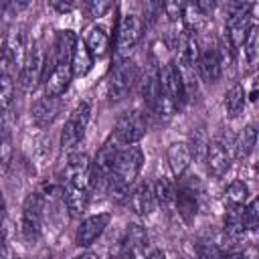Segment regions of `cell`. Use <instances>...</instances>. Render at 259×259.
Wrapping results in <instances>:
<instances>
[{
	"instance_id": "6da1fadb",
	"label": "cell",
	"mask_w": 259,
	"mask_h": 259,
	"mask_svg": "<svg viewBox=\"0 0 259 259\" xmlns=\"http://www.w3.org/2000/svg\"><path fill=\"white\" fill-rule=\"evenodd\" d=\"M144 166V152L140 146H125L119 150L115 164L111 168L109 180H107V194L115 200H123L130 194V186L140 176V170Z\"/></svg>"
},
{
	"instance_id": "7a4b0ae2",
	"label": "cell",
	"mask_w": 259,
	"mask_h": 259,
	"mask_svg": "<svg viewBox=\"0 0 259 259\" xmlns=\"http://www.w3.org/2000/svg\"><path fill=\"white\" fill-rule=\"evenodd\" d=\"M144 32V20L138 14H123L115 24V55L123 61L136 49Z\"/></svg>"
},
{
	"instance_id": "3957f363",
	"label": "cell",
	"mask_w": 259,
	"mask_h": 259,
	"mask_svg": "<svg viewBox=\"0 0 259 259\" xmlns=\"http://www.w3.org/2000/svg\"><path fill=\"white\" fill-rule=\"evenodd\" d=\"M140 79V69L134 61L123 59L115 65V69L111 71L109 79H107V97L111 101H119L123 99L136 85V81Z\"/></svg>"
},
{
	"instance_id": "277c9868",
	"label": "cell",
	"mask_w": 259,
	"mask_h": 259,
	"mask_svg": "<svg viewBox=\"0 0 259 259\" xmlns=\"http://www.w3.org/2000/svg\"><path fill=\"white\" fill-rule=\"evenodd\" d=\"M89 117H91V105H89V101H81L71 111L69 119L65 121L63 132H61V146L65 150L75 148L83 140L85 130H87V123H89Z\"/></svg>"
},
{
	"instance_id": "5b68a950",
	"label": "cell",
	"mask_w": 259,
	"mask_h": 259,
	"mask_svg": "<svg viewBox=\"0 0 259 259\" xmlns=\"http://www.w3.org/2000/svg\"><path fill=\"white\" fill-rule=\"evenodd\" d=\"M146 127H148V121H146L144 113H140V111H125L115 121L113 138L123 148L125 146H134V144H138L146 136Z\"/></svg>"
},
{
	"instance_id": "8992f818",
	"label": "cell",
	"mask_w": 259,
	"mask_h": 259,
	"mask_svg": "<svg viewBox=\"0 0 259 259\" xmlns=\"http://www.w3.org/2000/svg\"><path fill=\"white\" fill-rule=\"evenodd\" d=\"M42 73H45V55L40 51L38 45H34L32 49L26 51L24 63L20 65V73H18V85L22 91H34L36 85L42 81Z\"/></svg>"
},
{
	"instance_id": "52a82bcc",
	"label": "cell",
	"mask_w": 259,
	"mask_h": 259,
	"mask_svg": "<svg viewBox=\"0 0 259 259\" xmlns=\"http://www.w3.org/2000/svg\"><path fill=\"white\" fill-rule=\"evenodd\" d=\"M249 10H251V4H235L231 14H229V18H227V24H225L227 40H229V45L233 49L243 47V40H245L249 28L255 24V22H251Z\"/></svg>"
},
{
	"instance_id": "ba28073f",
	"label": "cell",
	"mask_w": 259,
	"mask_h": 259,
	"mask_svg": "<svg viewBox=\"0 0 259 259\" xmlns=\"http://www.w3.org/2000/svg\"><path fill=\"white\" fill-rule=\"evenodd\" d=\"M160 91L164 95H168L178 109L182 107V103L186 101V85H184V75L180 73V69L176 67L174 61H168L162 65L160 69Z\"/></svg>"
},
{
	"instance_id": "9c48e42d",
	"label": "cell",
	"mask_w": 259,
	"mask_h": 259,
	"mask_svg": "<svg viewBox=\"0 0 259 259\" xmlns=\"http://www.w3.org/2000/svg\"><path fill=\"white\" fill-rule=\"evenodd\" d=\"M45 198L38 192H30L22 204V235L26 241H34L40 235Z\"/></svg>"
},
{
	"instance_id": "30bf717a",
	"label": "cell",
	"mask_w": 259,
	"mask_h": 259,
	"mask_svg": "<svg viewBox=\"0 0 259 259\" xmlns=\"http://www.w3.org/2000/svg\"><path fill=\"white\" fill-rule=\"evenodd\" d=\"M109 221H111V214L109 212H99V214H91V217L83 219L81 225H79V229H77V237H75L77 245L79 247L93 245L101 237V233L105 231V227L109 225Z\"/></svg>"
},
{
	"instance_id": "8fae6325",
	"label": "cell",
	"mask_w": 259,
	"mask_h": 259,
	"mask_svg": "<svg viewBox=\"0 0 259 259\" xmlns=\"http://www.w3.org/2000/svg\"><path fill=\"white\" fill-rule=\"evenodd\" d=\"M127 206L132 212L140 217H148L156 210V194H154V184L152 182H140L130 194H127Z\"/></svg>"
},
{
	"instance_id": "7c38bea8",
	"label": "cell",
	"mask_w": 259,
	"mask_h": 259,
	"mask_svg": "<svg viewBox=\"0 0 259 259\" xmlns=\"http://www.w3.org/2000/svg\"><path fill=\"white\" fill-rule=\"evenodd\" d=\"M89 176H91V160L87 154L77 152L71 154L65 162V182L85 186L89 188Z\"/></svg>"
},
{
	"instance_id": "4fadbf2b",
	"label": "cell",
	"mask_w": 259,
	"mask_h": 259,
	"mask_svg": "<svg viewBox=\"0 0 259 259\" xmlns=\"http://www.w3.org/2000/svg\"><path fill=\"white\" fill-rule=\"evenodd\" d=\"M198 55H200V51H198V42H196V38L192 36V34H188L186 30L184 32H180V36H178V45H176V67L180 69V73L184 75L186 71H192V67L196 65V61H198Z\"/></svg>"
},
{
	"instance_id": "5bb4252c",
	"label": "cell",
	"mask_w": 259,
	"mask_h": 259,
	"mask_svg": "<svg viewBox=\"0 0 259 259\" xmlns=\"http://www.w3.org/2000/svg\"><path fill=\"white\" fill-rule=\"evenodd\" d=\"M204 162H206L208 172L214 178L225 176L227 170L231 168V156L227 152V146L223 142H219V140L208 142V148H206V154H204Z\"/></svg>"
},
{
	"instance_id": "9a60e30c",
	"label": "cell",
	"mask_w": 259,
	"mask_h": 259,
	"mask_svg": "<svg viewBox=\"0 0 259 259\" xmlns=\"http://www.w3.org/2000/svg\"><path fill=\"white\" fill-rule=\"evenodd\" d=\"M174 206H176L178 214H180L186 223H192V221L196 219V212H198V194H196V190H194L192 184L182 182V184L176 188Z\"/></svg>"
},
{
	"instance_id": "2e32d148",
	"label": "cell",
	"mask_w": 259,
	"mask_h": 259,
	"mask_svg": "<svg viewBox=\"0 0 259 259\" xmlns=\"http://www.w3.org/2000/svg\"><path fill=\"white\" fill-rule=\"evenodd\" d=\"M73 73H71V65L69 63H59L53 67V71L49 73V77L45 79V95L49 97H61L69 85H71Z\"/></svg>"
},
{
	"instance_id": "e0dca14e",
	"label": "cell",
	"mask_w": 259,
	"mask_h": 259,
	"mask_svg": "<svg viewBox=\"0 0 259 259\" xmlns=\"http://www.w3.org/2000/svg\"><path fill=\"white\" fill-rule=\"evenodd\" d=\"M59 109H61V101L59 97H40L32 103V109H30V117L32 121L38 125V127H47L55 121V117L59 115Z\"/></svg>"
},
{
	"instance_id": "ac0fdd59",
	"label": "cell",
	"mask_w": 259,
	"mask_h": 259,
	"mask_svg": "<svg viewBox=\"0 0 259 259\" xmlns=\"http://www.w3.org/2000/svg\"><path fill=\"white\" fill-rule=\"evenodd\" d=\"M63 198H65V204H67V210L71 212V217L77 219V217H81L87 210V204H89V188L65 182V186H63Z\"/></svg>"
},
{
	"instance_id": "d6986e66",
	"label": "cell",
	"mask_w": 259,
	"mask_h": 259,
	"mask_svg": "<svg viewBox=\"0 0 259 259\" xmlns=\"http://www.w3.org/2000/svg\"><path fill=\"white\" fill-rule=\"evenodd\" d=\"M166 158H168V166H170V170L176 178H180L192 162V154L188 150V144H184V142L170 144L168 150H166Z\"/></svg>"
},
{
	"instance_id": "ffe728a7",
	"label": "cell",
	"mask_w": 259,
	"mask_h": 259,
	"mask_svg": "<svg viewBox=\"0 0 259 259\" xmlns=\"http://www.w3.org/2000/svg\"><path fill=\"white\" fill-rule=\"evenodd\" d=\"M196 65H198L200 77H202L204 81H208V83H214V81H219V77H221L223 69H221V61H219V55H217V51H214L212 47H206L204 51H200Z\"/></svg>"
},
{
	"instance_id": "44dd1931",
	"label": "cell",
	"mask_w": 259,
	"mask_h": 259,
	"mask_svg": "<svg viewBox=\"0 0 259 259\" xmlns=\"http://www.w3.org/2000/svg\"><path fill=\"white\" fill-rule=\"evenodd\" d=\"M83 42H85L87 51L91 53V57L93 59H99L109 49V34H107V30L103 26H93V28L87 30V36H85Z\"/></svg>"
},
{
	"instance_id": "7402d4cb",
	"label": "cell",
	"mask_w": 259,
	"mask_h": 259,
	"mask_svg": "<svg viewBox=\"0 0 259 259\" xmlns=\"http://www.w3.org/2000/svg\"><path fill=\"white\" fill-rule=\"evenodd\" d=\"M6 61L10 63H24L26 51H24V32L22 28H12L10 32H6Z\"/></svg>"
},
{
	"instance_id": "603a6c76",
	"label": "cell",
	"mask_w": 259,
	"mask_h": 259,
	"mask_svg": "<svg viewBox=\"0 0 259 259\" xmlns=\"http://www.w3.org/2000/svg\"><path fill=\"white\" fill-rule=\"evenodd\" d=\"M69 65H71L73 77H85V75L91 71V67H93V57H91V53L87 51V47H85L83 40H77Z\"/></svg>"
},
{
	"instance_id": "cb8c5ba5",
	"label": "cell",
	"mask_w": 259,
	"mask_h": 259,
	"mask_svg": "<svg viewBox=\"0 0 259 259\" xmlns=\"http://www.w3.org/2000/svg\"><path fill=\"white\" fill-rule=\"evenodd\" d=\"M160 93V67L156 65V61L152 59L150 61V69L146 71V77L142 81V95H144V101L152 107L156 97Z\"/></svg>"
},
{
	"instance_id": "d4e9b609",
	"label": "cell",
	"mask_w": 259,
	"mask_h": 259,
	"mask_svg": "<svg viewBox=\"0 0 259 259\" xmlns=\"http://www.w3.org/2000/svg\"><path fill=\"white\" fill-rule=\"evenodd\" d=\"M75 45H77V36H75L73 30H59L57 32V36H55V59H57V65L71 61Z\"/></svg>"
},
{
	"instance_id": "484cf974",
	"label": "cell",
	"mask_w": 259,
	"mask_h": 259,
	"mask_svg": "<svg viewBox=\"0 0 259 259\" xmlns=\"http://www.w3.org/2000/svg\"><path fill=\"white\" fill-rule=\"evenodd\" d=\"M204 22H206V14H202V10L196 6V2L182 4V24L188 34L198 32L204 26Z\"/></svg>"
},
{
	"instance_id": "4316f807",
	"label": "cell",
	"mask_w": 259,
	"mask_h": 259,
	"mask_svg": "<svg viewBox=\"0 0 259 259\" xmlns=\"http://www.w3.org/2000/svg\"><path fill=\"white\" fill-rule=\"evenodd\" d=\"M223 105H225V111H227L229 117H237V115L245 109V91H243V85L235 83V85L225 93Z\"/></svg>"
},
{
	"instance_id": "83f0119b",
	"label": "cell",
	"mask_w": 259,
	"mask_h": 259,
	"mask_svg": "<svg viewBox=\"0 0 259 259\" xmlns=\"http://www.w3.org/2000/svg\"><path fill=\"white\" fill-rule=\"evenodd\" d=\"M154 184V194H156V202L160 204V206H164V208H168V206H172L174 204V196H176V186H174V182L170 180V178H166V176H160L156 182H152Z\"/></svg>"
},
{
	"instance_id": "f1b7e54d",
	"label": "cell",
	"mask_w": 259,
	"mask_h": 259,
	"mask_svg": "<svg viewBox=\"0 0 259 259\" xmlns=\"http://www.w3.org/2000/svg\"><path fill=\"white\" fill-rule=\"evenodd\" d=\"M255 144H257V132H255V127H253V125L243 127V132L239 134V138H237V142H235L237 158H239V160L249 158V154L253 152Z\"/></svg>"
},
{
	"instance_id": "f546056e",
	"label": "cell",
	"mask_w": 259,
	"mask_h": 259,
	"mask_svg": "<svg viewBox=\"0 0 259 259\" xmlns=\"http://www.w3.org/2000/svg\"><path fill=\"white\" fill-rule=\"evenodd\" d=\"M225 200L231 206H245L249 200V186L243 180H233L225 190Z\"/></svg>"
},
{
	"instance_id": "4dcf8cb0",
	"label": "cell",
	"mask_w": 259,
	"mask_h": 259,
	"mask_svg": "<svg viewBox=\"0 0 259 259\" xmlns=\"http://www.w3.org/2000/svg\"><path fill=\"white\" fill-rule=\"evenodd\" d=\"M125 249H127V253H138V251H142L144 247H146V243H148V233L144 231V227H140V225H130L127 227V231H125Z\"/></svg>"
},
{
	"instance_id": "1f68e13d",
	"label": "cell",
	"mask_w": 259,
	"mask_h": 259,
	"mask_svg": "<svg viewBox=\"0 0 259 259\" xmlns=\"http://www.w3.org/2000/svg\"><path fill=\"white\" fill-rule=\"evenodd\" d=\"M208 142H210V140H208L204 127H196V130H192V132H190V144H188V150H190L192 158H196V160H204Z\"/></svg>"
},
{
	"instance_id": "d6a6232c",
	"label": "cell",
	"mask_w": 259,
	"mask_h": 259,
	"mask_svg": "<svg viewBox=\"0 0 259 259\" xmlns=\"http://www.w3.org/2000/svg\"><path fill=\"white\" fill-rule=\"evenodd\" d=\"M243 51H245V57H247V63L249 65H255L257 63V57H259V26L253 24L243 40Z\"/></svg>"
},
{
	"instance_id": "836d02e7",
	"label": "cell",
	"mask_w": 259,
	"mask_h": 259,
	"mask_svg": "<svg viewBox=\"0 0 259 259\" xmlns=\"http://www.w3.org/2000/svg\"><path fill=\"white\" fill-rule=\"evenodd\" d=\"M14 101V81L8 73H0V111H8Z\"/></svg>"
},
{
	"instance_id": "e575fe53",
	"label": "cell",
	"mask_w": 259,
	"mask_h": 259,
	"mask_svg": "<svg viewBox=\"0 0 259 259\" xmlns=\"http://www.w3.org/2000/svg\"><path fill=\"white\" fill-rule=\"evenodd\" d=\"M194 251L198 259H229V255L212 241H198Z\"/></svg>"
},
{
	"instance_id": "d590c367",
	"label": "cell",
	"mask_w": 259,
	"mask_h": 259,
	"mask_svg": "<svg viewBox=\"0 0 259 259\" xmlns=\"http://www.w3.org/2000/svg\"><path fill=\"white\" fill-rule=\"evenodd\" d=\"M152 109H154L160 117H172V115L178 111V105H176L168 95H164V93L160 91L158 97H156V101H154V105H152Z\"/></svg>"
},
{
	"instance_id": "8d00e7d4",
	"label": "cell",
	"mask_w": 259,
	"mask_h": 259,
	"mask_svg": "<svg viewBox=\"0 0 259 259\" xmlns=\"http://www.w3.org/2000/svg\"><path fill=\"white\" fill-rule=\"evenodd\" d=\"M243 223H245V231H255L259 225V200L253 198L249 204L243 206Z\"/></svg>"
},
{
	"instance_id": "74e56055",
	"label": "cell",
	"mask_w": 259,
	"mask_h": 259,
	"mask_svg": "<svg viewBox=\"0 0 259 259\" xmlns=\"http://www.w3.org/2000/svg\"><path fill=\"white\" fill-rule=\"evenodd\" d=\"M111 2H101V0H93V2H87V12H89V16H93V18H99V16H105L109 10H111Z\"/></svg>"
},
{
	"instance_id": "f35d334b",
	"label": "cell",
	"mask_w": 259,
	"mask_h": 259,
	"mask_svg": "<svg viewBox=\"0 0 259 259\" xmlns=\"http://www.w3.org/2000/svg\"><path fill=\"white\" fill-rule=\"evenodd\" d=\"M162 12L168 16L170 22L182 20V2H166L162 4Z\"/></svg>"
},
{
	"instance_id": "ab89813d",
	"label": "cell",
	"mask_w": 259,
	"mask_h": 259,
	"mask_svg": "<svg viewBox=\"0 0 259 259\" xmlns=\"http://www.w3.org/2000/svg\"><path fill=\"white\" fill-rule=\"evenodd\" d=\"M51 6L57 10V12H71L73 8H75V2H63V0H53L51 2Z\"/></svg>"
},
{
	"instance_id": "60d3db41",
	"label": "cell",
	"mask_w": 259,
	"mask_h": 259,
	"mask_svg": "<svg viewBox=\"0 0 259 259\" xmlns=\"http://www.w3.org/2000/svg\"><path fill=\"white\" fill-rule=\"evenodd\" d=\"M146 259H166V255H164V251H160V249H152V251L146 255Z\"/></svg>"
},
{
	"instance_id": "b9f144b4",
	"label": "cell",
	"mask_w": 259,
	"mask_h": 259,
	"mask_svg": "<svg viewBox=\"0 0 259 259\" xmlns=\"http://www.w3.org/2000/svg\"><path fill=\"white\" fill-rule=\"evenodd\" d=\"M229 259H249V257H247L245 253H241V251H239V253H233Z\"/></svg>"
},
{
	"instance_id": "7bdbcfd3",
	"label": "cell",
	"mask_w": 259,
	"mask_h": 259,
	"mask_svg": "<svg viewBox=\"0 0 259 259\" xmlns=\"http://www.w3.org/2000/svg\"><path fill=\"white\" fill-rule=\"evenodd\" d=\"M75 259H97V257L93 253H85V255H77Z\"/></svg>"
},
{
	"instance_id": "ee69618b",
	"label": "cell",
	"mask_w": 259,
	"mask_h": 259,
	"mask_svg": "<svg viewBox=\"0 0 259 259\" xmlns=\"http://www.w3.org/2000/svg\"><path fill=\"white\" fill-rule=\"evenodd\" d=\"M0 233H2V219H0Z\"/></svg>"
},
{
	"instance_id": "f6af8a7d",
	"label": "cell",
	"mask_w": 259,
	"mask_h": 259,
	"mask_svg": "<svg viewBox=\"0 0 259 259\" xmlns=\"http://www.w3.org/2000/svg\"><path fill=\"white\" fill-rule=\"evenodd\" d=\"M178 259H182V257H178Z\"/></svg>"
},
{
	"instance_id": "bcb514c9",
	"label": "cell",
	"mask_w": 259,
	"mask_h": 259,
	"mask_svg": "<svg viewBox=\"0 0 259 259\" xmlns=\"http://www.w3.org/2000/svg\"><path fill=\"white\" fill-rule=\"evenodd\" d=\"M16 259H20V257H16Z\"/></svg>"
}]
</instances>
